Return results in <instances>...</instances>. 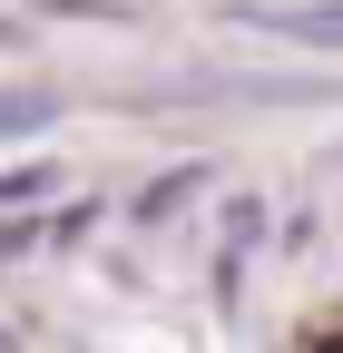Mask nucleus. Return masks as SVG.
Wrapping results in <instances>:
<instances>
[{
    "mask_svg": "<svg viewBox=\"0 0 343 353\" xmlns=\"http://www.w3.org/2000/svg\"><path fill=\"white\" fill-rule=\"evenodd\" d=\"M255 30H284V39H304V50H343V0H314V10H236Z\"/></svg>",
    "mask_w": 343,
    "mask_h": 353,
    "instance_id": "f257e3e1",
    "label": "nucleus"
},
{
    "mask_svg": "<svg viewBox=\"0 0 343 353\" xmlns=\"http://www.w3.org/2000/svg\"><path fill=\"white\" fill-rule=\"evenodd\" d=\"M39 187H50V167H10V176H0V206H20V196H39Z\"/></svg>",
    "mask_w": 343,
    "mask_h": 353,
    "instance_id": "7ed1b4c3",
    "label": "nucleus"
},
{
    "mask_svg": "<svg viewBox=\"0 0 343 353\" xmlns=\"http://www.w3.org/2000/svg\"><path fill=\"white\" fill-rule=\"evenodd\" d=\"M59 99H0V138H30V128H50Z\"/></svg>",
    "mask_w": 343,
    "mask_h": 353,
    "instance_id": "f03ea898",
    "label": "nucleus"
}]
</instances>
